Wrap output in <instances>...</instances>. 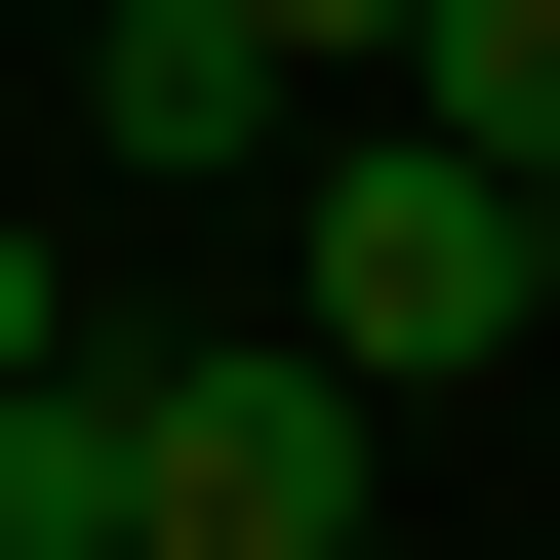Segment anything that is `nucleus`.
Returning a JSON list of instances; mask_svg holds the SVG:
<instances>
[{
    "mask_svg": "<svg viewBox=\"0 0 560 560\" xmlns=\"http://www.w3.org/2000/svg\"><path fill=\"white\" fill-rule=\"evenodd\" d=\"M560 320V161H441V120H280V361L361 400H480Z\"/></svg>",
    "mask_w": 560,
    "mask_h": 560,
    "instance_id": "f257e3e1",
    "label": "nucleus"
},
{
    "mask_svg": "<svg viewBox=\"0 0 560 560\" xmlns=\"http://www.w3.org/2000/svg\"><path fill=\"white\" fill-rule=\"evenodd\" d=\"M361 361H280V320H200V361H120V560H361Z\"/></svg>",
    "mask_w": 560,
    "mask_h": 560,
    "instance_id": "f03ea898",
    "label": "nucleus"
},
{
    "mask_svg": "<svg viewBox=\"0 0 560 560\" xmlns=\"http://www.w3.org/2000/svg\"><path fill=\"white\" fill-rule=\"evenodd\" d=\"M81 161H161V200H200V161H280V81H241V0H81Z\"/></svg>",
    "mask_w": 560,
    "mask_h": 560,
    "instance_id": "7ed1b4c3",
    "label": "nucleus"
},
{
    "mask_svg": "<svg viewBox=\"0 0 560 560\" xmlns=\"http://www.w3.org/2000/svg\"><path fill=\"white\" fill-rule=\"evenodd\" d=\"M0 560H120V361H0Z\"/></svg>",
    "mask_w": 560,
    "mask_h": 560,
    "instance_id": "20e7f679",
    "label": "nucleus"
},
{
    "mask_svg": "<svg viewBox=\"0 0 560 560\" xmlns=\"http://www.w3.org/2000/svg\"><path fill=\"white\" fill-rule=\"evenodd\" d=\"M361 40H400V0H241V81H280V120H361Z\"/></svg>",
    "mask_w": 560,
    "mask_h": 560,
    "instance_id": "39448f33",
    "label": "nucleus"
},
{
    "mask_svg": "<svg viewBox=\"0 0 560 560\" xmlns=\"http://www.w3.org/2000/svg\"><path fill=\"white\" fill-rule=\"evenodd\" d=\"M0 361H81V241H0Z\"/></svg>",
    "mask_w": 560,
    "mask_h": 560,
    "instance_id": "423d86ee",
    "label": "nucleus"
}]
</instances>
